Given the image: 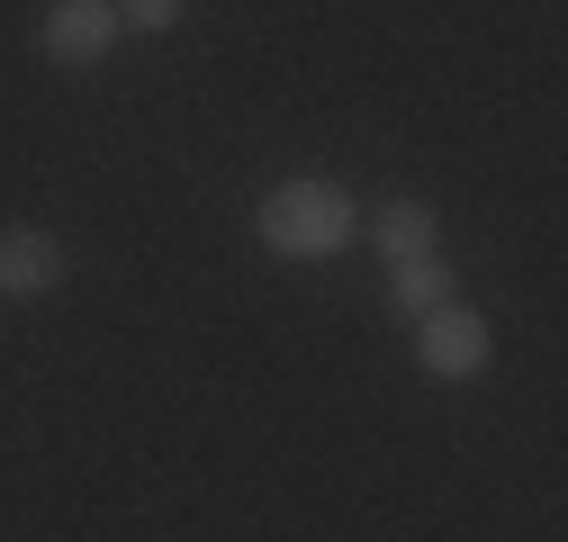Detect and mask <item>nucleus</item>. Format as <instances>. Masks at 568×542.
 <instances>
[{"mask_svg":"<svg viewBox=\"0 0 568 542\" xmlns=\"http://www.w3.org/2000/svg\"><path fill=\"white\" fill-rule=\"evenodd\" d=\"M253 235H262V253H280V262H334V253L362 244V199H352L343 181H316V172L271 181L262 209H253Z\"/></svg>","mask_w":568,"mask_h":542,"instance_id":"1","label":"nucleus"},{"mask_svg":"<svg viewBox=\"0 0 568 542\" xmlns=\"http://www.w3.org/2000/svg\"><path fill=\"white\" fill-rule=\"evenodd\" d=\"M487 353H496V334H487L478 308L452 299V308H434V317H415V371H424V380H478Z\"/></svg>","mask_w":568,"mask_h":542,"instance_id":"2","label":"nucleus"},{"mask_svg":"<svg viewBox=\"0 0 568 542\" xmlns=\"http://www.w3.org/2000/svg\"><path fill=\"white\" fill-rule=\"evenodd\" d=\"M118 37H126V28H118L109 0H45V19H37V54L63 63V73H91Z\"/></svg>","mask_w":568,"mask_h":542,"instance_id":"3","label":"nucleus"},{"mask_svg":"<svg viewBox=\"0 0 568 542\" xmlns=\"http://www.w3.org/2000/svg\"><path fill=\"white\" fill-rule=\"evenodd\" d=\"M63 235L54 227H0V299H45L63 290Z\"/></svg>","mask_w":568,"mask_h":542,"instance_id":"4","label":"nucleus"},{"mask_svg":"<svg viewBox=\"0 0 568 542\" xmlns=\"http://www.w3.org/2000/svg\"><path fill=\"white\" fill-rule=\"evenodd\" d=\"M371 253H379V262L443 253V218L424 209V199H388V209H371Z\"/></svg>","mask_w":568,"mask_h":542,"instance_id":"5","label":"nucleus"},{"mask_svg":"<svg viewBox=\"0 0 568 542\" xmlns=\"http://www.w3.org/2000/svg\"><path fill=\"white\" fill-rule=\"evenodd\" d=\"M460 299V271L443 262V253H415V262H388V308L415 325V317H434V308H452Z\"/></svg>","mask_w":568,"mask_h":542,"instance_id":"6","label":"nucleus"},{"mask_svg":"<svg viewBox=\"0 0 568 542\" xmlns=\"http://www.w3.org/2000/svg\"><path fill=\"white\" fill-rule=\"evenodd\" d=\"M109 10H118V28H135V37H163V28H181L190 0H109Z\"/></svg>","mask_w":568,"mask_h":542,"instance_id":"7","label":"nucleus"}]
</instances>
